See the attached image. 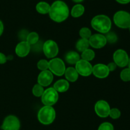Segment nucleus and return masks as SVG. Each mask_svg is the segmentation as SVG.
<instances>
[{"mask_svg": "<svg viewBox=\"0 0 130 130\" xmlns=\"http://www.w3.org/2000/svg\"><path fill=\"white\" fill-rule=\"evenodd\" d=\"M113 59L118 66L123 68L126 66L129 62V56L124 50L118 49L113 54Z\"/></svg>", "mask_w": 130, "mask_h": 130, "instance_id": "1a4fd4ad", "label": "nucleus"}, {"mask_svg": "<svg viewBox=\"0 0 130 130\" xmlns=\"http://www.w3.org/2000/svg\"><path fill=\"white\" fill-rule=\"evenodd\" d=\"M95 53L93 50L88 48V49L85 50V51L82 52L81 54V58L82 59L85 60L87 61H91L95 58Z\"/></svg>", "mask_w": 130, "mask_h": 130, "instance_id": "4be33fe9", "label": "nucleus"}, {"mask_svg": "<svg viewBox=\"0 0 130 130\" xmlns=\"http://www.w3.org/2000/svg\"><path fill=\"white\" fill-rule=\"evenodd\" d=\"M110 107L109 103L105 100H99L95 103V111L99 117L105 118L108 117L110 112Z\"/></svg>", "mask_w": 130, "mask_h": 130, "instance_id": "9b49d317", "label": "nucleus"}, {"mask_svg": "<svg viewBox=\"0 0 130 130\" xmlns=\"http://www.w3.org/2000/svg\"><path fill=\"white\" fill-rule=\"evenodd\" d=\"M4 31V25L3 22L0 20V36L2 35Z\"/></svg>", "mask_w": 130, "mask_h": 130, "instance_id": "473e14b6", "label": "nucleus"}, {"mask_svg": "<svg viewBox=\"0 0 130 130\" xmlns=\"http://www.w3.org/2000/svg\"><path fill=\"white\" fill-rule=\"evenodd\" d=\"M120 77L121 80L124 82H129L130 81V68L124 69L121 71L120 73Z\"/></svg>", "mask_w": 130, "mask_h": 130, "instance_id": "a878e982", "label": "nucleus"}, {"mask_svg": "<svg viewBox=\"0 0 130 130\" xmlns=\"http://www.w3.org/2000/svg\"><path fill=\"white\" fill-rule=\"evenodd\" d=\"M20 122L19 118L13 115H10L5 117L1 125L3 130H19Z\"/></svg>", "mask_w": 130, "mask_h": 130, "instance_id": "6e6552de", "label": "nucleus"}, {"mask_svg": "<svg viewBox=\"0 0 130 130\" xmlns=\"http://www.w3.org/2000/svg\"><path fill=\"white\" fill-rule=\"evenodd\" d=\"M48 69L53 74L58 76L64 75L66 70V65L61 59L54 57L48 62Z\"/></svg>", "mask_w": 130, "mask_h": 130, "instance_id": "39448f33", "label": "nucleus"}, {"mask_svg": "<svg viewBox=\"0 0 130 130\" xmlns=\"http://www.w3.org/2000/svg\"><path fill=\"white\" fill-rule=\"evenodd\" d=\"M91 25L95 30L99 33L106 34L111 29L112 22L110 18L107 15H98L93 18Z\"/></svg>", "mask_w": 130, "mask_h": 130, "instance_id": "f03ea898", "label": "nucleus"}, {"mask_svg": "<svg viewBox=\"0 0 130 130\" xmlns=\"http://www.w3.org/2000/svg\"><path fill=\"white\" fill-rule=\"evenodd\" d=\"M55 110L52 106H44L38 113V121L44 125L52 124L55 119Z\"/></svg>", "mask_w": 130, "mask_h": 130, "instance_id": "7ed1b4c3", "label": "nucleus"}, {"mask_svg": "<svg viewBox=\"0 0 130 130\" xmlns=\"http://www.w3.org/2000/svg\"><path fill=\"white\" fill-rule=\"evenodd\" d=\"M107 66L109 71H114V70H115L117 68V65L116 64V63L114 62H110V63H109L107 65Z\"/></svg>", "mask_w": 130, "mask_h": 130, "instance_id": "2f4dec72", "label": "nucleus"}, {"mask_svg": "<svg viewBox=\"0 0 130 130\" xmlns=\"http://www.w3.org/2000/svg\"><path fill=\"white\" fill-rule=\"evenodd\" d=\"M76 71L79 75L83 76H88L92 73L93 66L89 61L80 59L75 66Z\"/></svg>", "mask_w": 130, "mask_h": 130, "instance_id": "9d476101", "label": "nucleus"}, {"mask_svg": "<svg viewBox=\"0 0 130 130\" xmlns=\"http://www.w3.org/2000/svg\"><path fill=\"white\" fill-rule=\"evenodd\" d=\"M39 34L36 32H31L28 34L27 36L26 41L30 45H34L36 43H37L39 41Z\"/></svg>", "mask_w": 130, "mask_h": 130, "instance_id": "5701e85b", "label": "nucleus"}, {"mask_svg": "<svg viewBox=\"0 0 130 130\" xmlns=\"http://www.w3.org/2000/svg\"><path fill=\"white\" fill-rule=\"evenodd\" d=\"M53 88L58 93H64L69 88V83L67 80L60 79L56 82L53 85Z\"/></svg>", "mask_w": 130, "mask_h": 130, "instance_id": "f3484780", "label": "nucleus"}, {"mask_svg": "<svg viewBox=\"0 0 130 130\" xmlns=\"http://www.w3.org/2000/svg\"><path fill=\"white\" fill-rule=\"evenodd\" d=\"M44 90L43 87L42 85H41L39 84H37L34 85L32 92L33 95L35 96L36 97H41Z\"/></svg>", "mask_w": 130, "mask_h": 130, "instance_id": "b1692460", "label": "nucleus"}, {"mask_svg": "<svg viewBox=\"0 0 130 130\" xmlns=\"http://www.w3.org/2000/svg\"><path fill=\"white\" fill-rule=\"evenodd\" d=\"M58 99V93L53 87H50L44 90L41 96L42 103L45 106H52Z\"/></svg>", "mask_w": 130, "mask_h": 130, "instance_id": "423d86ee", "label": "nucleus"}, {"mask_svg": "<svg viewBox=\"0 0 130 130\" xmlns=\"http://www.w3.org/2000/svg\"><path fill=\"white\" fill-rule=\"evenodd\" d=\"M43 50L47 58L53 59L55 57L58 53V45L55 41L48 40L43 44Z\"/></svg>", "mask_w": 130, "mask_h": 130, "instance_id": "0eeeda50", "label": "nucleus"}, {"mask_svg": "<svg viewBox=\"0 0 130 130\" xmlns=\"http://www.w3.org/2000/svg\"><path fill=\"white\" fill-rule=\"evenodd\" d=\"M48 14L52 20L56 22H62L68 18L69 9L66 3L57 0L50 5Z\"/></svg>", "mask_w": 130, "mask_h": 130, "instance_id": "f257e3e1", "label": "nucleus"}, {"mask_svg": "<svg viewBox=\"0 0 130 130\" xmlns=\"http://www.w3.org/2000/svg\"><path fill=\"white\" fill-rule=\"evenodd\" d=\"M65 60L70 64H76L80 60V56L75 51H69L65 55Z\"/></svg>", "mask_w": 130, "mask_h": 130, "instance_id": "a211bd4d", "label": "nucleus"}, {"mask_svg": "<svg viewBox=\"0 0 130 130\" xmlns=\"http://www.w3.org/2000/svg\"><path fill=\"white\" fill-rule=\"evenodd\" d=\"M116 25L122 29H127L130 27V14L126 11H118L113 17Z\"/></svg>", "mask_w": 130, "mask_h": 130, "instance_id": "20e7f679", "label": "nucleus"}, {"mask_svg": "<svg viewBox=\"0 0 130 130\" xmlns=\"http://www.w3.org/2000/svg\"><path fill=\"white\" fill-rule=\"evenodd\" d=\"M105 36L107 39V42H109L110 43H114L118 41V36L113 32L109 31L108 33H106V35Z\"/></svg>", "mask_w": 130, "mask_h": 130, "instance_id": "bb28decb", "label": "nucleus"}, {"mask_svg": "<svg viewBox=\"0 0 130 130\" xmlns=\"http://www.w3.org/2000/svg\"><path fill=\"white\" fill-rule=\"evenodd\" d=\"M48 61L45 59H41L39 61L37 64L38 68L41 71H44V70H48Z\"/></svg>", "mask_w": 130, "mask_h": 130, "instance_id": "cd10ccee", "label": "nucleus"}, {"mask_svg": "<svg viewBox=\"0 0 130 130\" xmlns=\"http://www.w3.org/2000/svg\"><path fill=\"white\" fill-rule=\"evenodd\" d=\"M98 130H114V126L110 122H103L99 126Z\"/></svg>", "mask_w": 130, "mask_h": 130, "instance_id": "c756f323", "label": "nucleus"}, {"mask_svg": "<svg viewBox=\"0 0 130 130\" xmlns=\"http://www.w3.org/2000/svg\"><path fill=\"white\" fill-rule=\"evenodd\" d=\"M116 1L118 3H119L123 4V5H124V4H128L130 3V0H116Z\"/></svg>", "mask_w": 130, "mask_h": 130, "instance_id": "72a5a7b5", "label": "nucleus"}, {"mask_svg": "<svg viewBox=\"0 0 130 130\" xmlns=\"http://www.w3.org/2000/svg\"><path fill=\"white\" fill-rule=\"evenodd\" d=\"M121 111L118 108H113L110 110L109 116H110L113 119H117L121 117Z\"/></svg>", "mask_w": 130, "mask_h": 130, "instance_id": "c85d7f7f", "label": "nucleus"}, {"mask_svg": "<svg viewBox=\"0 0 130 130\" xmlns=\"http://www.w3.org/2000/svg\"><path fill=\"white\" fill-rule=\"evenodd\" d=\"M53 80V73L50 70L41 71L38 76V84L43 87H47L52 84Z\"/></svg>", "mask_w": 130, "mask_h": 130, "instance_id": "ddd939ff", "label": "nucleus"}, {"mask_svg": "<svg viewBox=\"0 0 130 130\" xmlns=\"http://www.w3.org/2000/svg\"><path fill=\"white\" fill-rule=\"evenodd\" d=\"M79 35L81 38H85V39L88 40L92 34H91V30L88 28L84 27V28H82L80 29Z\"/></svg>", "mask_w": 130, "mask_h": 130, "instance_id": "393cba45", "label": "nucleus"}, {"mask_svg": "<svg viewBox=\"0 0 130 130\" xmlns=\"http://www.w3.org/2000/svg\"><path fill=\"white\" fill-rule=\"evenodd\" d=\"M90 45L94 48H101L107 44V39L104 34H92L88 39Z\"/></svg>", "mask_w": 130, "mask_h": 130, "instance_id": "f8f14e48", "label": "nucleus"}, {"mask_svg": "<svg viewBox=\"0 0 130 130\" xmlns=\"http://www.w3.org/2000/svg\"><path fill=\"white\" fill-rule=\"evenodd\" d=\"M37 11L41 14H47L49 13L50 9V5L46 2L44 1H41L36 5V6Z\"/></svg>", "mask_w": 130, "mask_h": 130, "instance_id": "aec40b11", "label": "nucleus"}, {"mask_svg": "<svg viewBox=\"0 0 130 130\" xmlns=\"http://www.w3.org/2000/svg\"><path fill=\"white\" fill-rule=\"evenodd\" d=\"M90 47V43L88 39H85V38H81L78 40L76 44V47L77 50L79 52H83L85 50L88 49Z\"/></svg>", "mask_w": 130, "mask_h": 130, "instance_id": "412c9836", "label": "nucleus"}, {"mask_svg": "<svg viewBox=\"0 0 130 130\" xmlns=\"http://www.w3.org/2000/svg\"><path fill=\"white\" fill-rule=\"evenodd\" d=\"M85 7L81 4H77L72 7L71 14L73 17L77 18L82 16L85 12Z\"/></svg>", "mask_w": 130, "mask_h": 130, "instance_id": "6ab92c4d", "label": "nucleus"}, {"mask_svg": "<svg viewBox=\"0 0 130 130\" xmlns=\"http://www.w3.org/2000/svg\"><path fill=\"white\" fill-rule=\"evenodd\" d=\"M8 60V57L3 53L0 52V64L6 63Z\"/></svg>", "mask_w": 130, "mask_h": 130, "instance_id": "7c9ffc66", "label": "nucleus"}, {"mask_svg": "<svg viewBox=\"0 0 130 130\" xmlns=\"http://www.w3.org/2000/svg\"><path fill=\"white\" fill-rule=\"evenodd\" d=\"M109 69L107 65L104 64H96L93 67L92 73L99 79H105L109 75Z\"/></svg>", "mask_w": 130, "mask_h": 130, "instance_id": "4468645a", "label": "nucleus"}, {"mask_svg": "<svg viewBox=\"0 0 130 130\" xmlns=\"http://www.w3.org/2000/svg\"><path fill=\"white\" fill-rule=\"evenodd\" d=\"M129 31H130V27L129 28Z\"/></svg>", "mask_w": 130, "mask_h": 130, "instance_id": "e433bc0d", "label": "nucleus"}, {"mask_svg": "<svg viewBox=\"0 0 130 130\" xmlns=\"http://www.w3.org/2000/svg\"><path fill=\"white\" fill-rule=\"evenodd\" d=\"M128 66H129V68H130V58H129V62H128Z\"/></svg>", "mask_w": 130, "mask_h": 130, "instance_id": "c9c22d12", "label": "nucleus"}, {"mask_svg": "<svg viewBox=\"0 0 130 130\" xmlns=\"http://www.w3.org/2000/svg\"><path fill=\"white\" fill-rule=\"evenodd\" d=\"M65 76L66 80L70 82H74L78 79L79 74L76 68L73 67H69L65 71Z\"/></svg>", "mask_w": 130, "mask_h": 130, "instance_id": "dca6fc26", "label": "nucleus"}, {"mask_svg": "<svg viewBox=\"0 0 130 130\" xmlns=\"http://www.w3.org/2000/svg\"><path fill=\"white\" fill-rule=\"evenodd\" d=\"M30 45L27 41H22L17 45L15 53L19 57H24L29 54L30 50Z\"/></svg>", "mask_w": 130, "mask_h": 130, "instance_id": "2eb2a0df", "label": "nucleus"}, {"mask_svg": "<svg viewBox=\"0 0 130 130\" xmlns=\"http://www.w3.org/2000/svg\"><path fill=\"white\" fill-rule=\"evenodd\" d=\"M73 1H74V2L76 3H81L82 2V1H83L84 0H72Z\"/></svg>", "mask_w": 130, "mask_h": 130, "instance_id": "f704fd0d", "label": "nucleus"}]
</instances>
